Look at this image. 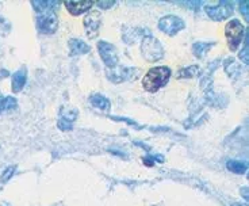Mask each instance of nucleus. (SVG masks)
<instances>
[{
  "instance_id": "f257e3e1",
  "label": "nucleus",
  "mask_w": 249,
  "mask_h": 206,
  "mask_svg": "<svg viewBox=\"0 0 249 206\" xmlns=\"http://www.w3.org/2000/svg\"><path fill=\"white\" fill-rule=\"evenodd\" d=\"M171 69L168 67L152 68L142 79V86L148 93H156L168 83Z\"/></svg>"
},
{
  "instance_id": "f03ea898",
  "label": "nucleus",
  "mask_w": 249,
  "mask_h": 206,
  "mask_svg": "<svg viewBox=\"0 0 249 206\" xmlns=\"http://www.w3.org/2000/svg\"><path fill=\"white\" fill-rule=\"evenodd\" d=\"M141 52L145 60H148L149 63H156L164 57V48L160 44V41L152 35L144 37L141 44Z\"/></svg>"
},
{
  "instance_id": "7ed1b4c3",
  "label": "nucleus",
  "mask_w": 249,
  "mask_h": 206,
  "mask_svg": "<svg viewBox=\"0 0 249 206\" xmlns=\"http://www.w3.org/2000/svg\"><path fill=\"white\" fill-rule=\"evenodd\" d=\"M245 34V27L238 19L230 20L229 23L225 27V37L228 41L230 50H237V48L240 47V44L243 42V37Z\"/></svg>"
},
{
  "instance_id": "20e7f679",
  "label": "nucleus",
  "mask_w": 249,
  "mask_h": 206,
  "mask_svg": "<svg viewBox=\"0 0 249 206\" xmlns=\"http://www.w3.org/2000/svg\"><path fill=\"white\" fill-rule=\"evenodd\" d=\"M205 10H206V14L213 20H225L232 16L233 4L230 1L223 0V1H218V3H214V4L206 6Z\"/></svg>"
},
{
  "instance_id": "39448f33",
  "label": "nucleus",
  "mask_w": 249,
  "mask_h": 206,
  "mask_svg": "<svg viewBox=\"0 0 249 206\" xmlns=\"http://www.w3.org/2000/svg\"><path fill=\"white\" fill-rule=\"evenodd\" d=\"M184 27H186L184 20L182 18H179V16H176V15L162 16L160 22H159V29L167 35H175L179 32H182Z\"/></svg>"
},
{
  "instance_id": "423d86ee",
  "label": "nucleus",
  "mask_w": 249,
  "mask_h": 206,
  "mask_svg": "<svg viewBox=\"0 0 249 206\" xmlns=\"http://www.w3.org/2000/svg\"><path fill=\"white\" fill-rule=\"evenodd\" d=\"M98 50L101 54L103 63L107 65L108 68H115L118 64V52L117 48L110 44L107 41H101L98 42Z\"/></svg>"
},
{
  "instance_id": "0eeeda50",
  "label": "nucleus",
  "mask_w": 249,
  "mask_h": 206,
  "mask_svg": "<svg viewBox=\"0 0 249 206\" xmlns=\"http://www.w3.org/2000/svg\"><path fill=\"white\" fill-rule=\"evenodd\" d=\"M140 69H134V68H126V67H117L111 69H107V78L110 81H113L115 84H119L123 81H128V80L135 79L137 75L135 73H140Z\"/></svg>"
},
{
  "instance_id": "6e6552de",
  "label": "nucleus",
  "mask_w": 249,
  "mask_h": 206,
  "mask_svg": "<svg viewBox=\"0 0 249 206\" xmlns=\"http://www.w3.org/2000/svg\"><path fill=\"white\" fill-rule=\"evenodd\" d=\"M37 26L40 29L41 33L53 34L59 27V20H57L54 11L40 13L38 18H37Z\"/></svg>"
},
{
  "instance_id": "1a4fd4ad",
  "label": "nucleus",
  "mask_w": 249,
  "mask_h": 206,
  "mask_svg": "<svg viewBox=\"0 0 249 206\" xmlns=\"http://www.w3.org/2000/svg\"><path fill=\"white\" fill-rule=\"evenodd\" d=\"M102 25V15L99 11H91L84 18V29L88 38L94 40L99 34V29Z\"/></svg>"
},
{
  "instance_id": "9d476101",
  "label": "nucleus",
  "mask_w": 249,
  "mask_h": 206,
  "mask_svg": "<svg viewBox=\"0 0 249 206\" xmlns=\"http://www.w3.org/2000/svg\"><path fill=\"white\" fill-rule=\"evenodd\" d=\"M64 4L68 8V11L76 16V15H80V14L91 10L94 6V1H91V0H72V1H65Z\"/></svg>"
},
{
  "instance_id": "9b49d317",
  "label": "nucleus",
  "mask_w": 249,
  "mask_h": 206,
  "mask_svg": "<svg viewBox=\"0 0 249 206\" xmlns=\"http://www.w3.org/2000/svg\"><path fill=\"white\" fill-rule=\"evenodd\" d=\"M69 49H71V54H72V56L86 54L91 50L89 45H87L84 41L77 40V38H73V40L69 41Z\"/></svg>"
},
{
  "instance_id": "f8f14e48",
  "label": "nucleus",
  "mask_w": 249,
  "mask_h": 206,
  "mask_svg": "<svg viewBox=\"0 0 249 206\" xmlns=\"http://www.w3.org/2000/svg\"><path fill=\"white\" fill-rule=\"evenodd\" d=\"M26 69H19L13 75V93H20L26 84Z\"/></svg>"
},
{
  "instance_id": "ddd939ff",
  "label": "nucleus",
  "mask_w": 249,
  "mask_h": 206,
  "mask_svg": "<svg viewBox=\"0 0 249 206\" xmlns=\"http://www.w3.org/2000/svg\"><path fill=\"white\" fill-rule=\"evenodd\" d=\"M140 29L138 27H125V32H123V38L128 44H134L135 41L138 40L141 35H144V30L141 29V32H138Z\"/></svg>"
},
{
  "instance_id": "4468645a",
  "label": "nucleus",
  "mask_w": 249,
  "mask_h": 206,
  "mask_svg": "<svg viewBox=\"0 0 249 206\" xmlns=\"http://www.w3.org/2000/svg\"><path fill=\"white\" fill-rule=\"evenodd\" d=\"M213 47H214V42H211V44H209V42H195L192 45V53L195 54L196 57L202 59Z\"/></svg>"
},
{
  "instance_id": "2eb2a0df",
  "label": "nucleus",
  "mask_w": 249,
  "mask_h": 206,
  "mask_svg": "<svg viewBox=\"0 0 249 206\" xmlns=\"http://www.w3.org/2000/svg\"><path fill=\"white\" fill-rule=\"evenodd\" d=\"M89 102H91L96 109L103 110V111H107L108 109H110V100H108L106 96H103V95H92V96L89 98Z\"/></svg>"
},
{
  "instance_id": "dca6fc26",
  "label": "nucleus",
  "mask_w": 249,
  "mask_h": 206,
  "mask_svg": "<svg viewBox=\"0 0 249 206\" xmlns=\"http://www.w3.org/2000/svg\"><path fill=\"white\" fill-rule=\"evenodd\" d=\"M35 7V11L40 13H45V11H54L53 7L60 6L59 1H33L31 3Z\"/></svg>"
},
{
  "instance_id": "f3484780",
  "label": "nucleus",
  "mask_w": 249,
  "mask_h": 206,
  "mask_svg": "<svg viewBox=\"0 0 249 206\" xmlns=\"http://www.w3.org/2000/svg\"><path fill=\"white\" fill-rule=\"evenodd\" d=\"M18 105V102L13 96H3L0 95V113L7 111V110H13Z\"/></svg>"
},
{
  "instance_id": "a211bd4d",
  "label": "nucleus",
  "mask_w": 249,
  "mask_h": 206,
  "mask_svg": "<svg viewBox=\"0 0 249 206\" xmlns=\"http://www.w3.org/2000/svg\"><path fill=\"white\" fill-rule=\"evenodd\" d=\"M226 167H228L229 171L234 174H244L247 171V168H248L247 164L244 161H240V160H229Z\"/></svg>"
},
{
  "instance_id": "6ab92c4d",
  "label": "nucleus",
  "mask_w": 249,
  "mask_h": 206,
  "mask_svg": "<svg viewBox=\"0 0 249 206\" xmlns=\"http://www.w3.org/2000/svg\"><path fill=\"white\" fill-rule=\"evenodd\" d=\"M77 114L79 111L76 110V109H72V107H65V109H62L61 110V120L64 121H68V122H73L76 118H77Z\"/></svg>"
},
{
  "instance_id": "aec40b11",
  "label": "nucleus",
  "mask_w": 249,
  "mask_h": 206,
  "mask_svg": "<svg viewBox=\"0 0 249 206\" xmlns=\"http://www.w3.org/2000/svg\"><path fill=\"white\" fill-rule=\"evenodd\" d=\"M199 71V67L198 65H191L190 68H183L179 71V75H177V78H180V79H184V78H192V76H195L196 73Z\"/></svg>"
},
{
  "instance_id": "412c9836",
  "label": "nucleus",
  "mask_w": 249,
  "mask_h": 206,
  "mask_svg": "<svg viewBox=\"0 0 249 206\" xmlns=\"http://www.w3.org/2000/svg\"><path fill=\"white\" fill-rule=\"evenodd\" d=\"M15 170H16V167L15 166H11V167H8V168H6V171L3 173L1 178H0V182H1V183L8 182V180L11 179V176L14 175V173H15Z\"/></svg>"
},
{
  "instance_id": "4be33fe9",
  "label": "nucleus",
  "mask_w": 249,
  "mask_h": 206,
  "mask_svg": "<svg viewBox=\"0 0 249 206\" xmlns=\"http://www.w3.org/2000/svg\"><path fill=\"white\" fill-rule=\"evenodd\" d=\"M248 1L245 0V1H240L238 3V6H240V11H241V14H244V18H245V20H248Z\"/></svg>"
},
{
  "instance_id": "5701e85b",
  "label": "nucleus",
  "mask_w": 249,
  "mask_h": 206,
  "mask_svg": "<svg viewBox=\"0 0 249 206\" xmlns=\"http://www.w3.org/2000/svg\"><path fill=\"white\" fill-rule=\"evenodd\" d=\"M240 59L244 61V64H248V42H245L244 50L240 52Z\"/></svg>"
},
{
  "instance_id": "b1692460",
  "label": "nucleus",
  "mask_w": 249,
  "mask_h": 206,
  "mask_svg": "<svg viewBox=\"0 0 249 206\" xmlns=\"http://www.w3.org/2000/svg\"><path fill=\"white\" fill-rule=\"evenodd\" d=\"M59 127H60L61 130H71L72 129V124L68 122V121L60 120L59 121Z\"/></svg>"
},
{
  "instance_id": "393cba45",
  "label": "nucleus",
  "mask_w": 249,
  "mask_h": 206,
  "mask_svg": "<svg viewBox=\"0 0 249 206\" xmlns=\"http://www.w3.org/2000/svg\"><path fill=\"white\" fill-rule=\"evenodd\" d=\"M101 8H108V7H113L115 4V1H98L96 3Z\"/></svg>"
}]
</instances>
